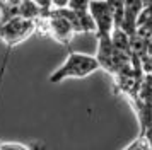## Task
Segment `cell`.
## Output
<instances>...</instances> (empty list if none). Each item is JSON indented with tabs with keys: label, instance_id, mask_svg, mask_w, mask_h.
I'll return each instance as SVG.
<instances>
[{
	"label": "cell",
	"instance_id": "obj_1",
	"mask_svg": "<svg viewBox=\"0 0 152 150\" xmlns=\"http://www.w3.org/2000/svg\"><path fill=\"white\" fill-rule=\"evenodd\" d=\"M99 68L101 67L97 63L96 56L80 53V51H70L65 61L50 75L48 80L51 84H60L67 79H86L97 72Z\"/></svg>",
	"mask_w": 152,
	"mask_h": 150
},
{
	"label": "cell",
	"instance_id": "obj_2",
	"mask_svg": "<svg viewBox=\"0 0 152 150\" xmlns=\"http://www.w3.org/2000/svg\"><path fill=\"white\" fill-rule=\"evenodd\" d=\"M89 15L97 38H111L115 31V2H89Z\"/></svg>",
	"mask_w": 152,
	"mask_h": 150
},
{
	"label": "cell",
	"instance_id": "obj_3",
	"mask_svg": "<svg viewBox=\"0 0 152 150\" xmlns=\"http://www.w3.org/2000/svg\"><path fill=\"white\" fill-rule=\"evenodd\" d=\"M41 15V5L39 2H0V24L7 22L10 19H31L38 20Z\"/></svg>",
	"mask_w": 152,
	"mask_h": 150
},
{
	"label": "cell",
	"instance_id": "obj_4",
	"mask_svg": "<svg viewBox=\"0 0 152 150\" xmlns=\"http://www.w3.org/2000/svg\"><path fill=\"white\" fill-rule=\"evenodd\" d=\"M0 150H43V147H41V145H38V143L26 145V143L2 142V140H0Z\"/></svg>",
	"mask_w": 152,
	"mask_h": 150
},
{
	"label": "cell",
	"instance_id": "obj_5",
	"mask_svg": "<svg viewBox=\"0 0 152 150\" xmlns=\"http://www.w3.org/2000/svg\"><path fill=\"white\" fill-rule=\"evenodd\" d=\"M123 150H151L149 149V145H147V142H145V138L142 135H138L133 142H130L126 147H125Z\"/></svg>",
	"mask_w": 152,
	"mask_h": 150
},
{
	"label": "cell",
	"instance_id": "obj_6",
	"mask_svg": "<svg viewBox=\"0 0 152 150\" xmlns=\"http://www.w3.org/2000/svg\"><path fill=\"white\" fill-rule=\"evenodd\" d=\"M140 135L145 138V142H147V145H149V149L152 150V126H149V128L145 130V131H142Z\"/></svg>",
	"mask_w": 152,
	"mask_h": 150
}]
</instances>
